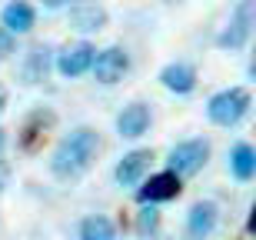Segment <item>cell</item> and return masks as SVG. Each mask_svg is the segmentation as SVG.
Masks as SVG:
<instances>
[{
    "instance_id": "6da1fadb",
    "label": "cell",
    "mask_w": 256,
    "mask_h": 240,
    "mask_svg": "<svg viewBox=\"0 0 256 240\" xmlns=\"http://www.w3.org/2000/svg\"><path fill=\"white\" fill-rule=\"evenodd\" d=\"M96 154H100V134L94 127H76L64 137L50 157V170L60 180H74V177H84L90 167H94Z\"/></svg>"
},
{
    "instance_id": "7a4b0ae2",
    "label": "cell",
    "mask_w": 256,
    "mask_h": 240,
    "mask_svg": "<svg viewBox=\"0 0 256 240\" xmlns=\"http://www.w3.org/2000/svg\"><path fill=\"white\" fill-rule=\"evenodd\" d=\"M250 110V94L243 87H230V90H220L216 97H210L206 104V117L216 127H236Z\"/></svg>"
},
{
    "instance_id": "3957f363",
    "label": "cell",
    "mask_w": 256,
    "mask_h": 240,
    "mask_svg": "<svg viewBox=\"0 0 256 240\" xmlns=\"http://www.w3.org/2000/svg\"><path fill=\"white\" fill-rule=\"evenodd\" d=\"M206 160H210V140L196 137V140H183V144L173 147L166 163H170V170L176 177H193V173H200L206 167Z\"/></svg>"
},
{
    "instance_id": "277c9868",
    "label": "cell",
    "mask_w": 256,
    "mask_h": 240,
    "mask_svg": "<svg viewBox=\"0 0 256 240\" xmlns=\"http://www.w3.org/2000/svg\"><path fill=\"white\" fill-rule=\"evenodd\" d=\"M253 27H256V0H240L233 17H230V24H226V30L216 37V44L223 50H240L250 40Z\"/></svg>"
},
{
    "instance_id": "5b68a950",
    "label": "cell",
    "mask_w": 256,
    "mask_h": 240,
    "mask_svg": "<svg viewBox=\"0 0 256 240\" xmlns=\"http://www.w3.org/2000/svg\"><path fill=\"white\" fill-rule=\"evenodd\" d=\"M183 193V177H176L173 170L153 173L150 180H143V187L136 190L140 203H163V200H176Z\"/></svg>"
},
{
    "instance_id": "8992f818",
    "label": "cell",
    "mask_w": 256,
    "mask_h": 240,
    "mask_svg": "<svg viewBox=\"0 0 256 240\" xmlns=\"http://www.w3.org/2000/svg\"><path fill=\"white\" fill-rule=\"evenodd\" d=\"M54 124H57V117H54V110H34V114L24 120V127H20V150L24 154H37L40 147H44V140H47V134L54 130Z\"/></svg>"
},
{
    "instance_id": "52a82bcc",
    "label": "cell",
    "mask_w": 256,
    "mask_h": 240,
    "mask_svg": "<svg viewBox=\"0 0 256 240\" xmlns=\"http://www.w3.org/2000/svg\"><path fill=\"white\" fill-rule=\"evenodd\" d=\"M94 60H96V50L94 44H86V40H76L70 47H64L57 54V70L64 77H80L86 70H94Z\"/></svg>"
},
{
    "instance_id": "ba28073f",
    "label": "cell",
    "mask_w": 256,
    "mask_h": 240,
    "mask_svg": "<svg viewBox=\"0 0 256 240\" xmlns=\"http://www.w3.org/2000/svg\"><path fill=\"white\" fill-rule=\"evenodd\" d=\"M130 70V57H126L124 47H106V50H96V60H94V77L100 84H116L124 80V74Z\"/></svg>"
},
{
    "instance_id": "9c48e42d",
    "label": "cell",
    "mask_w": 256,
    "mask_h": 240,
    "mask_svg": "<svg viewBox=\"0 0 256 240\" xmlns=\"http://www.w3.org/2000/svg\"><path fill=\"white\" fill-rule=\"evenodd\" d=\"M220 223V207L213 200H196L186 213V237L190 240H206Z\"/></svg>"
},
{
    "instance_id": "30bf717a",
    "label": "cell",
    "mask_w": 256,
    "mask_h": 240,
    "mask_svg": "<svg viewBox=\"0 0 256 240\" xmlns=\"http://www.w3.org/2000/svg\"><path fill=\"white\" fill-rule=\"evenodd\" d=\"M150 163H153V150H130V154H124L120 163H116V170H114L116 183H120V187H136V183H143Z\"/></svg>"
},
{
    "instance_id": "8fae6325",
    "label": "cell",
    "mask_w": 256,
    "mask_h": 240,
    "mask_svg": "<svg viewBox=\"0 0 256 240\" xmlns=\"http://www.w3.org/2000/svg\"><path fill=\"white\" fill-rule=\"evenodd\" d=\"M106 10L96 4V0H76L70 7V27L80 30V34H96V30L106 27Z\"/></svg>"
},
{
    "instance_id": "7c38bea8",
    "label": "cell",
    "mask_w": 256,
    "mask_h": 240,
    "mask_svg": "<svg viewBox=\"0 0 256 240\" xmlns=\"http://www.w3.org/2000/svg\"><path fill=\"white\" fill-rule=\"evenodd\" d=\"M150 107L143 104V100H133L130 107H124L120 110V117H116V130H120V137H126V140H136V137H143L146 130H150Z\"/></svg>"
},
{
    "instance_id": "4fadbf2b",
    "label": "cell",
    "mask_w": 256,
    "mask_h": 240,
    "mask_svg": "<svg viewBox=\"0 0 256 240\" xmlns=\"http://www.w3.org/2000/svg\"><path fill=\"white\" fill-rule=\"evenodd\" d=\"M50 64H54V54H50L47 44H34L24 57V67H20V77L24 84H44L50 74Z\"/></svg>"
},
{
    "instance_id": "5bb4252c",
    "label": "cell",
    "mask_w": 256,
    "mask_h": 240,
    "mask_svg": "<svg viewBox=\"0 0 256 240\" xmlns=\"http://www.w3.org/2000/svg\"><path fill=\"white\" fill-rule=\"evenodd\" d=\"M160 84L166 90H173V94H190L193 87H196V70H193V64H183V60L166 64L160 70Z\"/></svg>"
},
{
    "instance_id": "9a60e30c",
    "label": "cell",
    "mask_w": 256,
    "mask_h": 240,
    "mask_svg": "<svg viewBox=\"0 0 256 240\" xmlns=\"http://www.w3.org/2000/svg\"><path fill=\"white\" fill-rule=\"evenodd\" d=\"M34 20H37V14H34V7H30L27 0H10L7 7H4V27L10 34H27L34 27Z\"/></svg>"
},
{
    "instance_id": "2e32d148",
    "label": "cell",
    "mask_w": 256,
    "mask_h": 240,
    "mask_svg": "<svg viewBox=\"0 0 256 240\" xmlns=\"http://www.w3.org/2000/svg\"><path fill=\"white\" fill-rule=\"evenodd\" d=\"M230 170L236 180H253L256 177V147L253 144H236L230 150Z\"/></svg>"
},
{
    "instance_id": "e0dca14e",
    "label": "cell",
    "mask_w": 256,
    "mask_h": 240,
    "mask_svg": "<svg viewBox=\"0 0 256 240\" xmlns=\"http://www.w3.org/2000/svg\"><path fill=\"white\" fill-rule=\"evenodd\" d=\"M80 240H116V223L104 213L84 217L80 220Z\"/></svg>"
},
{
    "instance_id": "ac0fdd59",
    "label": "cell",
    "mask_w": 256,
    "mask_h": 240,
    "mask_svg": "<svg viewBox=\"0 0 256 240\" xmlns=\"http://www.w3.org/2000/svg\"><path fill=\"white\" fill-rule=\"evenodd\" d=\"M160 230V210L153 203H140V213H136V237L140 240H150L156 237Z\"/></svg>"
},
{
    "instance_id": "d6986e66",
    "label": "cell",
    "mask_w": 256,
    "mask_h": 240,
    "mask_svg": "<svg viewBox=\"0 0 256 240\" xmlns=\"http://www.w3.org/2000/svg\"><path fill=\"white\" fill-rule=\"evenodd\" d=\"M10 54H14V34L7 27H0V60L10 57Z\"/></svg>"
},
{
    "instance_id": "ffe728a7",
    "label": "cell",
    "mask_w": 256,
    "mask_h": 240,
    "mask_svg": "<svg viewBox=\"0 0 256 240\" xmlns=\"http://www.w3.org/2000/svg\"><path fill=\"white\" fill-rule=\"evenodd\" d=\"M7 183H10V163L0 160V193L7 190Z\"/></svg>"
},
{
    "instance_id": "44dd1931",
    "label": "cell",
    "mask_w": 256,
    "mask_h": 240,
    "mask_svg": "<svg viewBox=\"0 0 256 240\" xmlns=\"http://www.w3.org/2000/svg\"><path fill=\"white\" fill-rule=\"evenodd\" d=\"M246 230L256 233V203H253V210H250V220H246Z\"/></svg>"
},
{
    "instance_id": "7402d4cb",
    "label": "cell",
    "mask_w": 256,
    "mask_h": 240,
    "mask_svg": "<svg viewBox=\"0 0 256 240\" xmlns=\"http://www.w3.org/2000/svg\"><path fill=\"white\" fill-rule=\"evenodd\" d=\"M4 107H7V87L0 84V114H4Z\"/></svg>"
},
{
    "instance_id": "603a6c76",
    "label": "cell",
    "mask_w": 256,
    "mask_h": 240,
    "mask_svg": "<svg viewBox=\"0 0 256 240\" xmlns=\"http://www.w3.org/2000/svg\"><path fill=\"white\" fill-rule=\"evenodd\" d=\"M250 77L256 80V47H253V57H250Z\"/></svg>"
},
{
    "instance_id": "cb8c5ba5",
    "label": "cell",
    "mask_w": 256,
    "mask_h": 240,
    "mask_svg": "<svg viewBox=\"0 0 256 240\" xmlns=\"http://www.w3.org/2000/svg\"><path fill=\"white\" fill-rule=\"evenodd\" d=\"M47 7H64V4H70V0H44Z\"/></svg>"
},
{
    "instance_id": "d4e9b609",
    "label": "cell",
    "mask_w": 256,
    "mask_h": 240,
    "mask_svg": "<svg viewBox=\"0 0 256 240\" xmlns=\"http://www.w3.org/2000/svg\"><path fill=\"white\" fill-rule=\"evenodd\" d=\"M4 147H7V134L0 130V154H4Z\"/></svg>"
},
{
    "instance_id": "484cf974",
    "label": "cell",
    "mask_w": 256,
    "mask_h": 240,
    "mask_svg": "<svg viewBox=\"0 0 256 240\" xmlns=\"http://www.w3.org/2000/svg\"><path fill=\"white\" fill-rule=\"evenodd\" d=\"M166 4H173V0H166Z\"/></svg>"
},
{
    "instance_id": "4316f807",
    "label": "cell",
    "mask_w": 256,
    "mask_h": 240,
    "mask_svg": "<svg viewBox=\"0 0 256 240\" xmlns=\"http://www.w3.org/2000/svg\"><path fill=\"white\" fill-rule=\"evenodd\" d=\"M253 134H256V130H253Z\"/></svg>"
}]
</instances>
